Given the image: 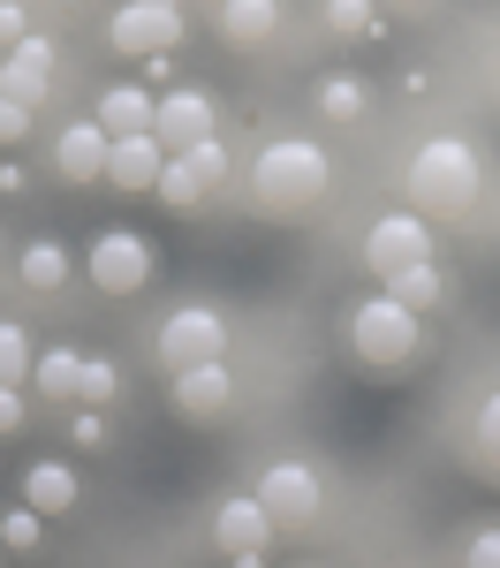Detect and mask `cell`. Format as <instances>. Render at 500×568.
<instances>
[{
    "label": "cell",
    "instance_id": "obj_1",
    "mask_svg": "<svg viewBox=\"0 0 500 568\" xmlns=\"http://www.w3.org/2000/svg\"><path fill=\"white\" fill-rule=\"evenodd\" d=\"M486 190V160L470 136H425L402 168V205L417 220H462Z\"/></svg>",
    "mask_w": 500,
    "mask_h": 568
},
{
    "label": "cell",
    "instance_id": "obj_2",
    "mask_svg": "<svg viewBox=\"0 0 500 568\" xmlns=\"http://www.w3.org/2000/svg\"><path fill=\"white\" fill-rule=\"evenodd\" d=\"M326 182H334L326 144H312V136H273L266 152L251 160V205L273 213V220L312 213L318 197H326Z\"/></svg>",
    "mask_w": 500,
    "mask_h": 568
},
{
    "label": "cell",
    "instance_id": "obj_3",
    "mask_svg": "<svg viewBox=\"0 0 500 568\" xmlns=\"http://www.w3.org/2000/svg\"><path fill=\"white\" fill-rule=\"evenodd\" d=\"M349 349H357L364 372H402L409 356L425 349V318L402 311L387 288H379V296H364V304L349 311Z\"/></svg>",
    "mask_w": 500,
    "mask_h": 568
},
{
    "label": "cell",
    "instance_id": "obj_4",
    "mask_svg": "<svg viewBox=\"0 0 500 568\" xmlns=\"http://www.w3.org/2000/svg\"><path fill=\"white\" fill-rule=\"evenodd\" d=\"M182 31H190V16H182L175 0H130V8L106 16V53H122V61H160V53L182 45Z\"/></svg>",
    "mask_w": 500,
    "mask_h": 568
},
{
    "label": "cell",
    "instance_id": "obj_5",
    "mask_svg": "<svg viewBox=\"0 0 500 568\" xmlns=\"http://www.w3.org/2000/svg\"><path fill=\"white\" fill-rule=\"evenodd\" d=\"M152 356H160V372L175 379V372H190V364H213V356H227V318L213 304H182L160 318V334H152Z\"/></svg>",
    "mask_w": 500,
    "mask_h": 568
},
{
    "label": "cell",
    "instance_id": "obj_6",
    "mask_svg": "<svg viewBox=\"0 0 500 568\" xmlns=\"http://www.w3.org/2000/svg\"><path fill=\"white\" fill-rule=\"evenodd\" d=\"M84 273L99 296H144L152 288V243L136 227H99L84 251Z\"/></svg>",
    "mask_w": 500,
    "mask_h": 568
},
{
    "label": "cell",
    "instance_id": "obj_7",
    "mask_svg": "<svg viewBox=\"0 0 500 568\" xmlns=\"http://www.w3.org/2000/svg\"><path fill=\"white\" fill-rule=\"evenodd\" d=\"M258 500H266L273 530H312L318 508H326V485H318L312 463L280 455V463H266V470H258Z\"/></svg>",
    "mask_w": 500,
    "mask_h": 568
},
{
    "label": "cell",
    "instance_id": "obj_8",
    "mask_svg": "<svg viewBox=\"0 0 500 568\" xmlns=\"http://www.w3.org/2000/svg\"><path fill=\"white\" fill-rule=\"evenodd\" d=\"M425 258H432V220H417L409 205L364 227V273L371 281H395L402 265H425Z\"/></svg>",
    "mask_w": 500,
    "mask_h": 568
},
{
    "label": "cell",
    "instance_id": "obj_9",
    "mask_svg": "<svg viewBox=\"0 0 500 568\" xmlns=\"http://www.w3.org/2000/svg\"><path fill=\"white\" fill-rule=\"evenodd\" d=\"M213 130H221V99H213L205 84L160 91V122H152V136H160L167 160H175V152H197V144H213Z\"/></svg>",
    "mask_w": 500,
    "mask_h": 568
},
{
    "label": "cell",
    "instance_id": "obj_10",
    "mask_svg": "<svg viewBox=\"0 0 500 568\" xmlns=\"http://www.w3.org/2000/svg\"><path fill=\"white\" fill-rule=\"evenodd\" d=\"M167 402H175L182 425H221L227 409H235V372H227V356L175 372V379H167Z\"/></svg>",
    "mask_w": 500,
    "mask_h": 568
},
{
    "label": "cell",
    "instance_id": "obj_11",
    "mask_svg": "<svg viewBox=\"0 0 500 568\" xmlns=\"http://www.w3.org/2000/svg\"><path fill=\"white\" fill-rule=\"evenodd\" d=\"M45 91H53V39L31 31L23 45H8V53H0V99H8V106H23V114H39Z\"/></svg>",
    "mask_w": 500,
    "mask_h": 568
},
{
    "label": "cell",
    "instance_id": "obj_12",
    "mask_svg": "<svg viewBox=\"0 0 500 568\" xmlns=\"http://www.w3.org/2000/svg\"><path fill=\"white\" fill-rule=\"evenodd\" d=\"M266 538H273V516H266V500H258V493H235V500L213 508V546H221L227 561H258V554H266Z\"/></svg>",
    "mask_w": 500,
    "mask_h": 568
},
{
    "label": "cell",
    "instance_id": "obj_13",
    "mask_svg": "<svg viewBox=\"0 0 500 568\" xmlns=\"http://www.w3.org/2000/svg\"><path fill=\"white\" fill-rule=\"evenodd\" d=\"M106 152H114V136L99 130V122H69V130L53 136V175L69 182V190H84V182H106Z\"/></svg>",
    "mask_w": 500,
    "mask_h": 568
},
{
    "label": "cell",
    "instance_id": "obj_14",
    "mask_svg": "<svg viewBox=\"0 0 500 568\" xmlns=\"http://www.w3.org/2000/svg\"><path fill=\"white\" fill-rule=\"evenodd\" d=\"M167 175V152H160V136H114V152H106V182L122 190V197H152Z\"/></svg>",
    "mask_w": 500,
    "mask_h": 568
},
{
    "label": "cell",
    "instance_id": "obj_15",
    "mask_svg": "<svg viewBox=\"0 0 500 568\" xmlns=\"http://www.w3.org/2000/svg\"><path fill=\"white\" fill-rule=\"evenodd\" d=\"M213 31H221L227 53H266L273 31H280V8L273 0H227V8H213Z\"/></svg>",
    "mask_w": 500,
    "mask_h": 568
},
{
    "label": "cell",
    "instance_id": "obj_16",
    "mask_svg": "<svg viewBox=\"0 0 500 568\" xmlns=\"http://www.w3.org/2000/svg\"><path fill=\"white\" fill-rule=\"evenodd\" d=\"M91 122L106 136H152V122H160V99L144 84H106L99 99H91Z\"/></svg>",
    "mask_w": 500,
    "mask_h": 568
},
{
    "label": "cell",
    "instance_id": "obj_17",
    "mask_svg": "<svg viewBox=\"0 0 500 568\" xmlns=\"http://www.w3.org/2000/svg\"><path fill=\"white\" fill-rule=\"evenodd\" d=\"M31 387H39L53 409H76V387H84V349H76V342H53V349H39V364H31Z\"/></svg>",
    "mask_w": 500,
    "mask_h": 568
},
{
    "label": "cell",
    "instance_id": "obj_18",
    "mask_svg": "<svg viewBox=\"0 0 500 568\" xmlns=\"http://www.w3.org/2000/svg\"><path fill=\"white\" fill-rule=\"evenodd\" d=\"M76 493H84V485H76V470H69L61 455H39V463L23 470V500H31L39 516H69V508H76Z\"/></svg>",
    "mask_w": 500,
    "mask_h": 568
},
{
    "label": "cell",
    "instance_id": "obj_19",
    "mask_svg": "<svg viewBox=\"0 0 500 568\" xmlns=\"http://www.w3.org/2000/svg\"><path fill=\"white\" fill-rule=\"evenodd\" d=\"M379 288H387V296H395V304L402 311H417V318H425V311H440L448 304V273H440V265L425 258V265H402V273H395V281H379Z\"/></svg>",
    "mask_w": 500,
    "mask_h": 568
},
{
    "label": "cell",
    "instance_id": "obj_20",
    "mask_svg": "<svg viewBox=\"0 0 500 568\" xmlns=\"http://www.w3.org/2000/svg\"><path fill=\"white\" fill-rule=\"evenodd\" d=\"M16 281H23L31 296H61V288H69V251H61L53 235H39V243L16 258Z\"/></svg>",
    "mask_w": 500,
    "mask_h": 568
},
{
    "label": "cell",
    "instance_id": "obj_21",
    "mask_svg": "<svg viewBox=\"0 0 500 568\" xmlns=\"http://www.w3.org/2000/svg\"><path fill=\"white\" fill-rule=\"evenodd\" d=\"M312 106L326 114V122H364V114L379 106V91L364 84V77H326V84L312 91Z\"/></svg>",
    "mask_w": 500,
    "mask_h": 568
},
{
    "label": "cell",
    "instance_id": "obj_22",
    "mask_svg": "<svg viewBox=\"0 0 500 568\" xmlns=\"http://www.w3.org/2000/svg\"><path fill=\"white\" fill-rule=\"evenodd\" d=\"M152 197H160V205H167V213H197V205H205V197H213V190H205V182H197V168H190V160H167V175H160V190H152Z\"/></svg>",
    "mask_w": 500,
    "mask_h": 568
},
{
    "label": "cell",
    "instance_id": "obj_23",
    "mask_svg": "<svg viewBox=\"0 0 500 568\" xmlns=\"http://www.w3.org/2000/svg\"><path fill=\"white\" fill-rule=\"evenodd\" d=\"M470 455L486 463V478H500V387L470 409Z\"/></svg>",
    "mask_w": 500,
    "mask_h": 568
},
{
    "label": "cell",
    "instance_id": "obj_24",
    "mask_svg": "<svg viewBox=\"0 0 500 568\" xmlns=\"http://www.w3.org/2000/svg\"><path fill=\"white\" fill-rule=\"evenodd\" d=\"M31 364H39L31 334H23L16 318H0V387H23V379H31Z\"/></svg>",
    "mask_w": 500,
    "mask_h": 568
},
{
    "label": "cell",
    "instance_id": "obj_25",
    "mask_svg": "<svg viewBox=\"0 0 500 568\" xmlns=\"http://www.w3.org/2000/svg\"><path fill=\"white\" fill-rule=\"evenodd\" d=\"M318 23H326V39H341V45L379 39V16H371V8H357V0H334V8H326Z\"/></svg>",
    "mask_w": 500,
    "mask_h": 568
},
{
    "label": "cell",
    "instance_id": "obj_26",
    "mask_svg": "<svg viewBox=\"0 0 500 568\" xmlns=\"http://www.w3.org/2000/svg\"><path fill=\"white\" fill-rule=\"evenodd\" d=\"M122 394V372L106 364V356H84V387H76V409H106Z\"/></svg>",
    "mask_w": 500,
    "mask_h": 568
},
{
    "label": "cell",
    "instance_id": "obj_27",
    "mask_svg": "<svg viewBox=\"0 0 500 568\" xmlns=\"http://www.w3.org/2000/svg\"><path fill=\"white\" fill-rule=\"evenodd\" d=\"M39 524H45V516L31 508V500H23V508H8V516H0V546H16V554H31V546L45 538Z\"/></svg>",
    "mask_w": 500,
    "mask_h": 568
},
{
    "label": "cell",
    "instance_id": "obj_28",
    "mask_svg": "<svg viewBox=\"0 0 500 568\" xmlns=\"http://www.w3.org/2000/svg\"><path fill=\"white\" fill-rule=\"evenodd\" d=\"M175 160H190V168H197V182H205V190H221V182L235 175V168H227V144H221V136H213V144H197V152H175Z\"/></svg>",
    "mask_w": 500,
    "mask_h": 568
},
{
    "label": "cell",
    "instance_id": "obj_29",
    "mask_svg": "<svg viewBox=\"0 0 500 568\" xmlns=\"http://www.w3.org/2000/svg\"><path fill=\"white\" fill-rule=\"evenodd\" d=\"M462 554H470L478 568H500V524H486L478 538H470V546H462Z\"/></svg>",
    "mask_w": 500,
    "mask_h": 568
},
{
    "label": "cell",
    "instance_id": "obj_30",
    "mask_svg": "<svg viewBox=\"0 0 500 568\" xmlns=\"http://www.w3.org/2000/svg\"><path fill=\"white\" fill-rule=\"evenodd\" d=\"M23 417H31V409H23V387H0V439L23 433Z\"/></svg>",
    "mask_w": 500,
    "mask_h": 568
},
{
    "label": "cell",
    "instance_id": "obj_31",
    "mask_svg": "<svg viewBox=\"0 0 500 568\" xmlns=\"http://www.w3.org/2000/svg\"><path fill=\"white\" fill-rule=\"evenodd\" d=\"M69 433H76V447H99V439H106V417H99V409H76Z\"/></svg>",
    "mask_w": 500,
    "mask_h": 568
},
{
    "label": "cell",
    "instance_id": "obj_32",
    "mask_svg": "<svg viewBox=\"0 0 500 568\" xmlns=\"http://www.w3.org/2000/svg\"><path fill=\"white\" fill-rule=\"evenodd\" d=\"M16 136H31V114H23V106H8V99H0V144H16Z\"/></svg>",
    "mask_w": 500,
    "mask_h": 568
},
{
    "label": "cell",
    "instance_id": "obj_33",
    "mask_svg": "<svg viewBox=\"0 0 500 568\" xmlns=\"http://www.w3.org/2000/svg\"><path fill=\"white\" fill-rule=\"evenodd\" d=\"M0 265H8V243H0Z\"/></svg>",
    "mask_w": 500,
    "mask_h": 568
}]
</instances>
